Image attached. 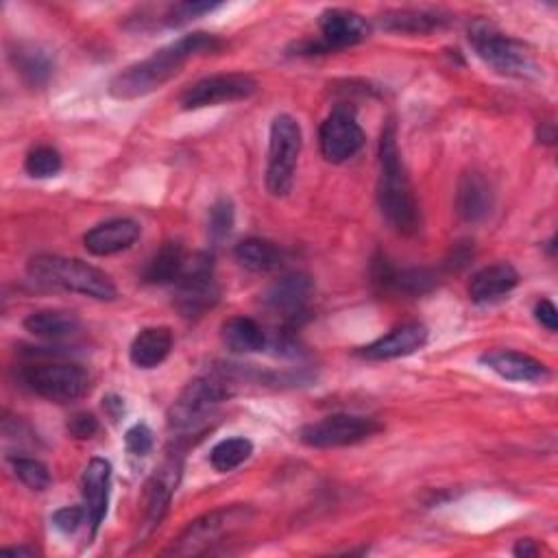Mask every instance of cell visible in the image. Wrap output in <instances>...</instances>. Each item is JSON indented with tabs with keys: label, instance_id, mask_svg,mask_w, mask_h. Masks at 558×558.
<instances>
[{
	"label": "cell",
	"instance_id": "cell-31",
	"mask_svg": "<svg viewBox=\"0 0 558 558\" xmlns=\"http://www.w3.org/2000/svg\"><path fill=\"white\" fill-rule=\"evenodd\" d=\"M63 168L61 153L52 146H35L24 159V170L33 179H50Z\"/></svg>",
	"mask_w": 558,
	"mask_h": 558
},
{
	"label": "cell",
	"instance_id": "cell-2",
	"mask_svg": "<svg viewBox=\"0 0 558 558\" xmlns=\"http://www.w3.org/2000/svg\"><path fill=\"white\" fill-rule=\"evenodd\" d=\"M377 205L381 216L395 231L410 235L418 229V205L412 194V185L401 159L395 122H388L379 137Z\"/></svg>",
	"mask_w": 558,
	"mask_h": 558
},
{
	"label": "cell",
	"instance_id": "cell-17",
	"mask_svg": "<svg viewBox=\"0 0 558 558\" xmlns=\"http://www.w3.org/2000/svg\"><path fill=\"white\" fill-rule=\"evenodd\" d=\"M109 486H111V464L105 458H92L83 471L81 493L87 510V523L92 527V536L107 514L109 504Z\"/></svg>",
	"mask_w": 558,
	"mask_h": 558
},
{
	"label": "cell",
	"instance_id": "cell-34",
	"mask_svg": "<svg viewBox=\"0 0 558 558\" xmlns=\"http://www.w3.org/2000/svg\"><path fill=\"white\" fill-rule=\"evenodd\" d=\"M220 4L218 2H179V4H172L163 17V22L168 26H179V24H185L190 20H196L205 13H211L214 9H218Z\"/></svg>",
	"mask_w": 558,
	"mask_h": 558
},
{
	"label": "cell",
	"instance_id": "cell-6",
	"mask_svg": "<svg viewBox=\"0 0 558 558\" xmlns=\"http://www.w3.org/2000/svg\"><path fill=\"white\" fill-rule=\"evenodd\" d=\"M303 146V133L299 122L279 113L272 118L268 135V163H266V190L270 196H286L294 181L296 161Z\"/></svg>",
	"mask_w": 558,
	"mask_h": 558
},
{
	"label": "cell",
	"instance_id": "cell-8",
	"mask_svg": "<svg viewBox=\"0 0 558 558\" xmlns=\"http://www.w3.org/2000/svg\"><path fill=\"white\" fill-rule=\"evenodd\" d=\"M220 301V288L214 279L211 255L194 253L174 290V307L183 318H201Z\"/></svg>",
	"mask_w": 558,
	"mask_h": 558
},
{
	"label": "cell",
	"instance_id": "cell-37",
	"mask_svg": "<svg viewBox=\"0 0 558 558\" xmlns=\"http://www.w3.org/2000/svg\"><path fill=\"white\" fill-rule=\"evenodd\" d=\"M65 427H68L70 436H74L78 440H85V438H92L98 432V418L92 412H76V414L70 416Z\"/></svg>",
	"mask_w": 558,
	"mask_h": 558
},
{
	"label": "cell",
	"instance_id": "cell-38",
	"mask_svg": "<svg viewBox=\"0 0 558 558\" xmlns=\"http://www.w3.org/2000/svg\"><path fill=\"white\" fill-rule=\"evenodd\" d=\"M534 318L547 329V331H556L558 329V312L556 305L549 299H541L534 307Z\"/></svg>",
	"mask_w": 558,
	"mask_h": 558
},
{
	"label": "cell",
	"instance_id": "cell-12",
	"mask_svg": "<svg viewBox=\"0 0 558 558\" xmlns=\"http://www.w3.org/2000/svg\"><path fill=\"white\" fill-rule=\"evenodd\" d=\"M257 92V83L253 76L244 72H229V74H214L196 81L187 87L181 96V109L194 111L203 107H216L225 102L246 100Z\"/></svg>",
	"mask_w": 558,
	"mask_h": 558
},
{
	"label": "cell",
	"instance_id": "cell-24",
	"mask_svg": "<svg viewBox=\"0 0 558 558\" xmlns=\"http://www.w3.org/2000/svg\"><path fill=\"white\" fill-rule=\"evenodd\" d=\"M9 59L15 68V72L28 83L31 87H41L50 81L54 70L52 54L37 46V44H15L9 52Z\"/></svg>",
	"mask_w": 558,
	"mask_h": 558
},
{
	"label": "cell",
	"instance_id": "cell-23",
	"mask_svg": "<svg viewBox=\"0 0 558 558\" xmlns=\"http://www.w3.org/2000/svg\"><path fill=\"white\" fill-rule=\"evenodd\" d=\"M449 22V15L432 9H390L379 15L384 31L403 33V35H427L442 28Z\"/></svg>",
	"mask_w": 558,
	"mask_h": 558
},
{
	"label": "cell",
	"instance_id": "cell-15",
	"mask_svg": "<svg viewBox=\"0 0 558 558\" xmlns=\"http://www.w3.org/2000/svg\"><path fill=\"white\" fill-rule=\"evenodd\" d=\"M312 292L314 283L305 272H288L266 290L264 301L288 323H296V318L305 314Z\"/></svg>",
	"mask_w": 558,
	"mask_h": 558
},
{
	"label": "cell",
	"instance_id": "cell-40",
	"mask_svg": "<svg viewBox=\"0 0 558 558\" xmlns=\"http://www.w3.org/2000/svg\"><path fill=\"white\" fill-rule=\"evenodd\" d=\"M512 554L519 558H534L538 554V547L534 545L532 538H521L517 541V545L512 547Z\"/></svg>",
	"mask_w": 558,
	"mask_h": 558
},
{
	"label": "cell",
	"instance_id": "cell-13",
	"mask_svg": "<svg viewBox=\"0 0 558 558\" xmlns=\"http://www.w3.org/2000/svg\"><path fill=\"white\" fill-rule=\"evenodd\" d=\"M320 153L331 163L351 159L364 146V131L355 120V113L347 105H338L320 124L318 131Z\"/></svg>",
	"mask_w": 558,
	"mask_h": 558
},
{
	"label": "cell",
	"instance_id": "cell-5",
	"mask_svg": "<svg viewBox=\"0 0 558 558\" xmlns=\"http://www.w3.org/2000/svg\"><path fill=\"white\" fill-rule=\"evenodd\" d=\"M248 506H227L211 510L198 519H194L163 551L170 556H198L211 551L218 543L233 536L251 521Z\"/></svg>",
	"mask_w": 558,
	"mask_h": 558
},
{
	"label": "cell",
	"instance_id": "cell-19",
	"mask_svg": "<svg viewBox=\"0 0 558 558\" xmlns=\"http://www.w3.org/2000/svg\"><path fill=\"white\" fill-rule=\"evenodd\" d=\"M480 362L508 381L532 384V381H545L549 377V368L541 360L519 351H490V353H484Z\"/></svg>",
	"mask_w": 558,
	"mask_h": 558
},
{
	"label": "cell",
	"instance_id": "cell-20",
	"mask_svg": "<svg viewBox=\"0 0 558 558\" xmlns=\"http://www.w3.org/2000/svg\"><path fill=\"white\" fill-rule=\"evenodd\" d=\"M493 187L482 172L469 170L460 177L456 190V211L466 222L484 220L493 209Z\"/></svg>",
	"mask_w": 558,
	"mask_h": 558
},
{
	"label": "cell",
	"instance_id": "cell-1",
	"mask_svg": "<svg viewBox=\"0 0 558 558\" xmlns=\"http://www.w3.org/2000/svg\"><path fill=\"white\" fill-rule=\"evenodd\" d=\"M222 46L225 44L209 33L196 31V33L181 35L168 46L155 50L150 57L120 70L109 83V94L118 100H133V98L148 96L155 89L163 87L170 78H174L187 59L196 54L218 52Z\"/></svg>",
	"mask_w": 558,
	"mask_h": 558
},
{
	"label": "cell",
	"instance_id": "cell-7",
	"mask_svg": "<svg viewBox=\"0 0 558 558\" xmlns=\"http://www.w3.org/2000/svg\"><path fill=\"white\" fill-rule=\"evenodd\" d=\"M231 397V388L225 379L205 375L194 377L177 397L168 412V423L174 432L190 434L196 432L207 416L214 414V410Z\"/></svg>",
	"mask_w": 558,
	"mask_h": 558
},
{
	"label": "cell",
	"instance_id": "cell-4",
	"mask_svg": "<svg viewBox=\"0 0 558 558\" xmlns=\"http://www.w3.org/2000/svg\"><path fill=\"white\" fill-rule=\"evenodd\" d=\"M469 44L475 54L501 76L532 78L538 74V68L525 46L486 20H475L469 26Z\"/></svg>",
	"mask_w": 558,
	"mask_h": 558
},
{
	"label": "cell",
	"instance_id": "cell-16",
	"mask_svg": "<svg viewBox=\"0 0 558 558\" xmlns=\"http://www.w3.org/2000/svg\"><path fill=\"white\" fill-rule=\"evenodd\" d=\"M427 342V327L421 323H403L390 329L386 336L357 349L364 360H395L423 349Z\"/></svg>",
	"mask_w": 558,
	"mask_h": 558
},
{
	"label": "cell",
	"instance_id": "cell-41",
	"mask_svg": "<svg viewBox=\"0 0 558 558\" xmlns=\"http://www.w3.org/2000/svg\"><path fill=\"white\" fill-rule=\"evenodd\" d=\"M538 137H541V142H545V144H554V140H556V129H554V122H541V126H538Z\"/></svg>",
	"mask_w": 558,
	"mask_h": 558
},
{
	"label": "cell",
	"instance_id": "cell-28",
	"mask_svg": "<svg viewBox=\"0 0 558 558\" xmlns=\"http://www.w3.org/2000/svg\"><path fill=\"white\" fill-rule=\"evenodd\" d=\"M81 320L74 312L68 310H37L24 318V329L39 338H65L76 333Z\"/></svg>",
	"mask_w": 558,
	"mask_h": 558
},
{
	"label": "cell",
	"instance_id": "cell-21",
	"mask_svg": "<svg viewBox=\"0 0 558 558\" xmlns=\"http://www.w3.org/2000/svg\"><path fill=\"white\" fill-rule=\"evenodd\" d=\"M519 283V272L512 264L499 262L477 270L469 283V296L473 303H493L510 294Z\"/></svg>",
	"mask_w": 558,
	"mask_h": 558
},
{
	"label": "cell",
	"instance_id": "cell-10",
	"mask_svg": "<svg viewBox=\"0 0 558 558\" xmlns=\"http://www.w3.org/2000/svg\"><path fill=\"white\" fill-rule=\"evenodd\" d=\"M381 432V423L357 414H331L301 427L299 438L307 447L331 449L364 442Z\"/></svg>",
	"mask_w": 558,
	"mask_h": 558
},
{
	"label": "cell",
	"instance_id": "cell-29",
	"mask_svg": "<svg viewBox=\"0 0 558 558\" xmlns=\"http://www.w3.org/2000/svg\"><path fill=\"white\" fill-rule=\"evenodd\" d=\"M240 266H244L251 272H268L281 266L283 253L281 248L264 238H246L235 244L233 251Z\"/></svg>",
	"mask_w": 558,
	"mask_h": 558
},
{
	"label": "cell",
	"instance_id": "cell-27",
	"mask_svg": "<svg viewBox=\"0 0 558 558\" xmlns=\"http://www.w3.org/2000/svg\"><path fill=\"white\" fill-rule=\"evenodd\" d=\"M220 340L231 353H257L266 347L264 329L248 316L227 318L220 327Z\"/></svg>",
	"mask_w": 558,
	"mask_h": 558
},
{
	"label": "cell",
	"instance_id": "cell-33",
	"mask_svg": "<svg viewBox=\"0 0 558 558\" xmlns=\"http://www.w3.org/2000/svg\"><path fill=\"white\" fill-rule=\"evenodd\" d=\"M235 222V207L229 196H220L211 207L207 216V233L214 242L225 240Z\"/></svg>",
	"mask_w": 558,
	"mask_h": 558
},
{
	"label": "cell",
	"instance_id": "cell-22",
	"mask_svg": "<svg viewBox=\"0 0 558 558\" xmlns=\"http://www.w3.org/2000/svg\"><path fill=\"white\" fill-rule=\"evenodd\" d=\"M373 281L403 294H425L436 286V275L429 268H395L386 257L373 264Z\"/></svg>",
	"mask_w": 558,
	"mask_h": 558
},
{
	"label": "cell",
	"instance_id": "cell-32",
	"mask_svg": "<svg viewBox=\"0 0 558 558\" xmlns=\"http://www.w3.org/2000/svg\"><path fill=\"white\" fill-rule=\"evenodd\" d=\"M11 466H13V473L17 475V480L24 486H28L31 490H46L50 486L48 466L44 462H39L37 458L15 456V458H11Z\"/></svg>",
	"mask_w": 558,
	"mask_h": 558
},
{
	"label": "cell",
	"instance_id": "cell-39",
	"mask_svg": "<svg viewBox=\"0 0 558 558\" xmlns=\"http://www.w3.org/2000/svg\"><path fill=\"white\" fill-rule=\"evenodd\" d=\"M102 408H105V412L109 414V418H111L113 423H118V421L122 418V414H124V399L118 397V395H107V397L102 399Z\"/></svg>",
	"mask_w": 558,
	"mask_h": 558
},
{
	"label": "cell",
	"instance_id": "cell-14",
	"mask_svg": "<svg viewBox=\"0 0 558 558\" xmlns=\"http://www.w3.org/2000/svg\"><path fill=\"white\" fill-rule=\"evenodd\" d=\"M179 477H181V456L172 453L170 458L163 460V464L153 473V477L146 484L144 534L153 532L161 523V519L170 506V499L177 490Z\"/></svg>",
	"mask_w": 558,
	"mask_h": 558
},
{
	"label": "cell",
	"instance_id": "cell-30",
	"mask_svg": "<svg viewBox=\"0 0 558 558\" xmlns=\"http://www.w3.org/2000/svg\"><path fill=\"white\" fill-rule=\"evenodd\" d=\"M253 453V442L244 436H233V438H225L220 442L214 445V449L209 451V464L218 471V473H229L233 469H238L242 462H246Z\"/></svg>",
	"mask_w": 558,
	"mask_h": 558
},
{
	"label": "cell",
	"instance_id": "cell-3",
	"mask_svg": "<svg viewBox=\"0 0 558 558\" xmlns=\"http://www.w3.org/2000/svg\"><path fill=\"white\" fill-rule=\"evenodd\" d=\"M28 277L46 288H59L68 292H76L96 301H113L118 296L116 283L111 277L76 257H63V255H35L28 259L26 266Z\"/></svg>",
	"mask_w": 558,
	"mask_h": 558
},
{
	"label": "cell",
	"instance_id": "cell-42",
	"mask_svg": "<svg viewBox=\"0 0 558 558\" xmlns=\"http://www.w3.org/2000/svg\"><path fill=\"white\" fill-rule=\"evenodd\" d=\"M2 554H7V556H35V549H31V547H4Z\"/></svg>",
	"mask_w": 558,
	"mask_h": 558
},
{
	"label": "cell",
	"instance_id": "cell-25",
	"mask_svg": "<svg viewBox=\"0 0 558 558\" xmlns=\"http://www.w3.org/2000/svg\"><path fill=\"white\" fill-rule=\"evenodd\" d=\"M172 351V333L168 327H144L129 347V357L137 368L159 366Z\"/></svg>",
	"mask_w": 558,
	"mask_h": 558
},
{
	"label": "cell",
	"instance_id": "cell-36",
	"mask_svg": "<svg viewBox=\"0 0 558 558\" xmlns=\"http://www.w3.org/2000/svg\"><path fill=\"white\" fill-rule=\"evenodd\" d=\"M87 519V510L85 506L78 508V506H65V508H59L54 514H52V525L61 532V534H74Z\"/></svg>",
	"mask_w": 558,
	"mask_h": 558
},
{
	"label": "cell",
	"instance_id": "cell-35",
	"mask_svg": "<svg viewBox=\"0 0 558 558\" xmlns=\"http://www.w3.org/2000/svg\"><path fill=\"white\" fill-rule=\"evenodd\" d=\"M155 445V438H153V429L146 425V423H135L133 427L126 429L124 434V447L131 456H137V458H144L150 453Z\"/></svg>",
	"mask_w": 558,
	"mask_h": 558
},
{
	"label": "cell",
	"instance_id": "cell-26",
	"mask_svg": "<svg viewBox=\"0 0 558 558\" xmlns=\"http://www.w3.org/2000/svg\"><path fill=\"white\" fill-rule=\"evenodd\" d=\"M187 257L179 242H163L159 251L146 262L142 279L153 286L177 283L185 270Z\"/></svg>",
	"mask_w": 558,
	"mask_h": 558
},
{
	"label": "cell",
	"instance_id": "cell-11",
	"mask_svg": "<svg viewBox=\"0 0 558 558\" xmlns=\"http://www.w3.org/2000/svg\"><path fill=\"white\" fill-rule=\"evenodd\" d=\"M318 39H307L296 46L299 54H323L331 50H342L364 41L371 33L368 22L351 9H325L318 15Z\"/></svg>",
	"mask_w": 558,
	"mask_h": 558
},
{
	"label": "cell",
	"instance_id": "cell-9",
	"mask_svg": "<svg viewBox=\"0 0 558 558\" xmlns=\"http://www.w3.org/2000/svg\"><path fill=\"white\" fill-rule=\"evenodd\" d=\"M22 384L54 403H70L85 395L87 390V373L76 364L65 362H44V364H28L20 371Z\"/></svg>",
	"mask_w": 558,
	"mask_h": 558
},
{
	"label": "cell",
	"instance_id": "cell-18",
	"mask_svg": "<svg viewBox=\"0 0 558 558\" xmlns=\"http://www.w3.org/2000/svg\"><path fill=\"white\" fill-rule=\"evenodd\" d=\"M140 233H142V229L135 220H131V218H111L107 222H100V225L92 227L83 235V244L92 255L105 257V255H113V253L131 248L137 242Z\"/></svg>",
	"mask_w": 558,
	"mask_h": 558
}]
</instances>
